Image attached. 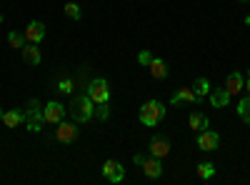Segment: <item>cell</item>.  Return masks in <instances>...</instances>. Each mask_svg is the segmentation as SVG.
Here are the masks:
<instances>
[{"label":"cell","instance_id":"obj_1","mask_svg":"<svg viewBox=\"0 0 250 185\" xmlns=\"http://www.w3.org/2000/svg\"><path fill=\"white\" fill-rule=\"evenodd\" d=\"M138 118H140V123H143V125L155 128L158 123L165 118V105H163L160 100H148V103H143V108H140Z\"/></svg>","mask_w":250,"mask_h":185},{"label":"cell","instance_id":"obj_2","mask_svg":"<svg viewBox=\"0 0 250 185\" xmlns=\"http://www.w3.org/2000/svg\"><path fill=\"white\" fill-rule=\"evenodd\" d=\"M70 113L75 118V123H88L93 115H95V103L90 100L88 93H83L73 100V105H70Z\"/></svg>","mask_w":250,"mask_h":185},{"label":"cell","instance_id":"obj_3","mask_svg":"<svg viewBox=\"0 0 250 185\" xmlns=\"http://www.w3.org/2000/svg\"><path fill=\"white\" fill-rule=\"evenodd\" d=\"M25 120H28V130H33V133H40V130H43L45 118H43V108H40V103H38L35 98H33V100H28Z\"/></svg>","mask_w":250,"mask_h":185},{"label":"cell","instance_id":"obj_4","mask_svg":"<svg viewBox=\"0 0 250 185\" xmlns=\"http://www.w3.org/2000/svg\"><path fill=\"white\" fill-rule=\"evenodd\" d=\"M85 93L90 95V100L95 103V105H100V103H108V100H110V88H108V80H105V78H95V80H90Z\"/></svg>","mask_w":250,"mask_h":185},{"label":"cell","instance_id":"obj_5","mask_svg":"<svg viewBox=\"0 0 250 185\" xmlns=\"http://www.w3.org/2000/svg\"><path fill=\"white\" fill-rule=\"evenodd\" d=\"M218 145H220V135L215 133V130H200L198 133V148L200 150H208V153H210V150H218Z\"/></svg>","mask_w":250,"mask_h":185},{"label":"cell","instance_id":"obj_6","mask_svg":"<svg viewBox=\"0 0 250 185\" xmlns=\"http://www.w3.org/2000/svg\"><path fill=\"white\" fill-rule=\"evenodd\" d=\"M43 118H45V123H58L65 118V105L62 103H58V100H50V103H45V108H43Z\"/></svg>","mask_w":250,"mask_h":185},{"label":"cell","instance_id":"obj_7","mask_svg":"<svg viewBox=\"0 0 250 185\" xmlns=\"http://www.w3.org/2000/svg\"><path fill=\"white\" fill-rule=\"evenodd\" d=\"M103 175H105V180H110V183H123L125 168L120 165L118 160H105L103 163Z\"/></svg>","mask_w":250,"mask_h":185},{"label":"cell","instance_id":"obj_8","mask_svg":"<svg viewBox=\"0 0 250 185\" xmlns=\"http://www.w3.org/2000/svg\"><path fill=\"white\" fill-rule=\"evenodd\" d=\"M75 135H78V128H75V123H58V130H55V138L60 140V143H73L75 140Z\"/></svg>","mask_w":250,"mask_h":185},{"label":"cell","instance_id":"obj_9","mask_svg":"<svg viewBox=\"0 0 250 185\" xmlns=\"http://www.w3.org/2000/svg\"><path fill=\"white\" fill-rule=\"evenodd\" d=\"M143 173H145V178H150V180H155V178H160L163 175V163H160V158H148V160H143Z\"/></svg>","mask_w":250,"mask_h":185},{"label":"cell","instance_id":"obj_10","mask_svg":"<svg viewBox=\"0 0 250 185\" xmlns=\"http://www.w3.org/2000/svg\"><path fill=\"white\" fill-rule=\"evenodd\" d=\"M243 88H245V78H243V73L233 70L230 75H228V80H225V90L230 93V98H233V95H238Z\"/></svg>","mask_w":250,"mask_h":185},{"label":"cell","instance_id":"obj_11","mask_svg":"<svg viewBox=\"0 0 250 185\" xmlns=\"http://www.w3.org/2000/svg\"><path fill=\"white\" fill-rule=\"evenodd\" d=\"M170 153V143H168V138H163V135H155L153 140H150V155H155V158H165Z\"/></svg>","mask_w":250,"mask_h":185},{"label":"cell","instance_id":"obj_12","mask_svg":"<svg viewBox=\"0 0 250 185\" xmlns=\"http://www.w3.org/2000/svg\"><path fill=\"white\" fill-rule=\"evenodd\" d=\"M43 38H45V25L40 23V20H33V23L25 28V40H28V43H35V45H38Z\"/></svg>","mask_w":250,"mask_h":185},{"label":"cell","instance_id":"obj_13","mask_svg":"<svg viewBox=\"0 0 250 185\" xmlns=\"http://www.w3.org/2000/svg\"><path fill=\"white\" fill-rule=\"evenodd\" d=\"M170 103H173V105H180V103H200V100H198V95L193 93V88H180L178 93H173Z\"/></svg>","mask_w":250,"mask_h":185},{"label":"cell","instance_id":"obj_14","mask_svg":"<svg viewBox=\"0 0 250 185\" xmlns=\"http://www.w3.org/2000/svg\"><path fill=\"white\" fill-rule=\"evenodd\" d=\"M148 68H150V75H153V78H158V80L168 78V73H170V70H168V63H165L163 58H153Z\"/></svg>","mask_w":250,"mask_h":185},{"label":"cell","instance_id":"obj_15","mask_svg":"<svg viewBox=\"0 0 250 185\" xmlns=\"http://www.w3.org/2000/svg\"><path fill=\"white\" fill-rule=\"evenodd\" d=\"M210 103H213V108H225L228 103H230V93H228L225 88L210 90Z\"/></svg>","mask_w":250,"mask_h":185},{"label":"cell","instance_id":"obj_16","mask_svg":"<svg viewBox=\"0 0 250 185\" xmlns=\"http://www.w3.org/2000/svg\"><path fill=\"white\" fill-rule=\"evenodd\" d=\"M40 58H43V55H40V48H35V43H30L28 48L23 45V60H25L28 65H38Z\"/></svg>","mask_w":250,"mask_h":185},{"label":"cell","instance_id":"obj_17","mask_svg":"<svg viewBox=\"0 0 250 185\" xmlns=\"http://www.w3.org/2000/svg\"><path fill=\"white\" fill-rule=\"evenodd\" d=\"M23 120H25V113L23 110H8V113H3V123H5L8 128H18Z\"/></svg>","mask_w":250,"mask_h":185},{"label":"cell","instance_id":"obj_18","mask_svg":"<svg viewBox=\"0 0 250 185\" xmlns=\"http://www.w3.org/2000/svg\"><path fill=\"white\" fill-rule=\"evenodd\" d=\"M208 125H210V120H208V115L205 113H190V128L195 130V133H200V130H205Z\"/></svg>","mask_w":250,"mask_h":185},{"label":"cell","instance_id":"obj_19","mask_svg":"<svg viewBox=\"0 0 250 185\" xmlns=\"http://www.w3.org/2000/svg\"><path fill=\"white\" fill-rule=\"evenodd\" d=\"M210 83H208V78H198L195 83H193V93L198 95V100H203L205 95H210Z\"/></svg>","mask_w":250,"mask_h":185},{"label":"cell","instance_id":"obj_20","mask_svg":"<svg viewBox=\"0 0 250 185\" xmlns=\"http://www.w3.org/2000/svg\"><path fill=\"white\" fill-rule=\"evenodd\" d=\"M238 115L250 125V95H245V98L238 103Z\"/></svg>","mask_w":250,"mask_h":185},{"label":"cell","instance_id":"obj_21","mask_svg":"<svg viewBox=\"0 0 250 185\" xmlns=\"http://www.w3.org/2000/svg\"><path fill=\"white\" fill-rule=\"evenodd\" d=\"M8 45H10V48H20V50H23V45H25V35H23V33L10 30V33H8Z\"/></svg>","mask_w":250,"mask_h":185},{"label":"cell","instance_id":"obj_22","mask_svg":"<svg viewBox=\"0 0 250 185\" xmlns=\"http://www.w3.org/2000/svg\"><path fill=\"white\" fill-rule=\"evenodd\" d=\"M213 175H215V165H213V163H200V165H198V178L210 180Z\"/></svg>","mask_w":250,"mask_h":185},{"label":"cell","instance_id":"obj_23","mask_svg":"<svg viewBox=\"0 0 250 185\" xmlns=\"http://www.w3.org/2000/svg\"><path fill=\"white\" fill-rule=\"evenodd\" d=\"M62 10H65V15L70 20H80V5L78 3H65V8H62Z\"/></svg>","mask_w":250,"mask_h":185},{"label":"cell","instance_id":"obj_24","mask_svg":"<svg viewBox=\"0 0 250 185\" xmlns=\"http://www.w3.org/2000/svg\"><path fill=\"white\" fill-rule=\"evenodd\" d=\"M95 115L100 120H108L110 118V108H108V103H100V105H95Z\"/></svg>","mask_w":250,"mask_h":185},{"label":"cell","instance_id":"obj_25","mask_svg":"<svg viewBox=\"0 0 250 185\" xmlns=\"http://www.w3.org/2000/svg\"><path fill=\"white\" fill-rule=\"evenodd\" d=\"M58 93H73V80L70 78L60 80V83H58Z\"/></svg>","mask_w":250,"mask_h":185},{"label":"cell","instance_id":"obj_26","mask_svg":"<svg viewBox=\"0 0 250 185\" xmlns=\"http://www.w3.org/2000/svg\"><path fill=\"white\" fill-rule=\"evenodd\" d=\"M150 60H153V53H150V50H143V53L138 55V63H140V65H145V68L150 65Z\"/></svg>","mask_w":250,"mask_h":185},{"label":"cell","instance_id":"obj_27","mask_svg":"<svg viewBox=\"0 0 250 185\" xmlns=\"http://www.w3.org/2000/svg\"><path fill=\"white\" fill-rule=\"evenodd\" d=\"M245 90H248V95H250V70H248V78H245Z\"/></svg>","mask_w":250,"mask_h":185},{"label":"cell","instance_id":"obj_28","mask_svg":"<svg viewBox=\"0 0 250 185\" xmlns=\"http://www.w3.org/2000/svg\"><path fill=\"white\" fill-rule=\"evenodd\" d=\"M245 25H248V28H250V15H248V18H245Z\"/></svg>","mask_w":250,"mask_h":185},{"label":"cell","instance_id":"obj_29","mask_svg":"<svg viewBox=\"0 0 250 185\" xmlns=\"http://www.w3.org/2000/svg\"><path fill=\"white\" fill-rule=\"evenodd\" d=\"M0 120H3V108H0Z\"/></svg>","mask_w":250,"mask_h":185},{"label":"cell","instance_id":"obj_30","mask_svg":"<svg viewBox=\"0 0 250 185\" xmlns=\"http://www.w3.org/2000/svg\"><path fill=\"white\" fill-rule=\"evenodd\" d=\"M238 3H250V0H238Z\"/></svg>","mask_w":250,"mask_h":185},{"label":"cell","instance_id":"obj_31","mask_svg":"<svg viewBox=\"0 0 250 185\" xmlns=\"http://www.w3.org/2000/svg\"><path fill=\"white\" fill-rule=\"evenodd\" d=\"M0 23H3V15H0Z\"/></svg>","mask_w":250,"mask_h":185}]
</instances>
